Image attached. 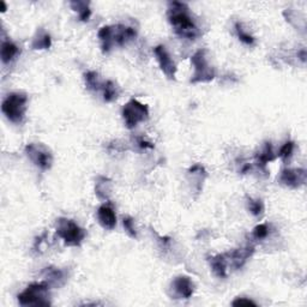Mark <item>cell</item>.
Listing matches in <instances>:
<instances>
[{"instance_id": "f546056e", "label": "cell", "mask_w": 307, "mask_h": 307, "mask_svg": "<svg viewBox=\"0 0 307 307\" xmlns=\"http://www.w3.org/2000/svg\"><path fill=\"white\" fill-rule=\"evenodd\" d=\"M137 143H138L139 148H142V149H154L153 143L145 141V139H143V138H137Z\"/></svg>"}, {"instance_id": "5b68a950", "label": "cell", "mask_w": 307, "mask_h": 307, "mask_svg": "<svg viewBox=\"0 0 307 307\" xmlns=\"http://www.w3.org/2000/svg\"><path fill=\"white\" fill-rule=\"evenodd\" d=\"M191 63L194 68V74L191 78V83H206V82H211L214 80L215 71L206 60L205 50L196 52L191 58Z\"/></svg>"}, {"instance_id": "8992f818", "label": "cell", "mask_w": 307, "mask_h": 307, "mask_svg": "<svg viewBox=\"0 0 307 307\" xmlns=\"http://www.w3.org/2000/svg\"><path fill=\"white\" fill-rule=\"evenodd\" d=\"M123 118L127 129H135L139 123H143L149 118V108L147 105L132 99L124 106Z\"/></svg>"}, {"instance_id": "ffe728a7", "label": "cell", "mask_w": 307, "mask_h": 307, "mask_svg": "<svg viewBox=\"0 0 307 307\" xmlns=\"http://www.w3.org/2000/svg\"><path fill=\"white\" fill-rule=\"evenodd\" d=\"M111 188H112L111 180L107 178H103V176H100L95 186V191L97 196H99V198L108 199L109 193H111Z\"/></svg>"}, {"instance_id": "6da1fadb", "label": "cell", "mask_w": 307, "mask_h": 307, "mask_svg": "<svg viewBox=\"0 0 307 307\" xmlns=\"http://www.w3.org/2000/svg\"><path fill=\"white\" fill-rule=\"evenodd\" d=\"M168 21L175 33L181 38L194 40L200 35L186 4L179 2L169 3Z\"/></svg>"}, {"instance_id": "cb8c5ba5", "label": "cell", "mask_w": 307, "mask_h": 307, "mask_svg": "<svg viewBox=\"0 0 307 307\" xmlns=\"http://www.w3.org/2000/svg\"><path fill=\"white\" fill-rule=\"evenodd\" d=\"M235 32H236V35H238L239 40L241 42H244L245 45H248V46H252L254 44V38L252 35L248 34L247 32H245V29L242 28V24L240 22H236L235 23Z\"/></svg>"}, {"instance_id": "7c38bea8", "label": "cell", "mask_w": 307, "mask_h": 307, "mask_svg": "<svg viewBox=\"0 0 307 307\" xmlns=\"http://www.w3.org/2000/svg\"><path fill=\"white\" fill-rule=\"evenodd\" d=\"M97 218H99L100 224L105 228V229H113L117 226V215L115 211L109 203L101 205L97 210Z\"/></svg>"}, {"instance_id": "9c48e42d", "label": "cell", "mask_w": 307, "mask_h": 307, "mask_svg": "<svg viewBox=\"0 0 307 307\" xmlns=\"http://www.w3.org/2000/svg\"><path fill=\"white\" fill-rule=\"evenodd\" d=\"M306 174H307L306 171L302 168L299 169L285 168L281 172V175H279V182L283 184L284 186L297 188L305 184Z\"/></svg>"}, {"instance_id": "7a4b0ae2", "label": "cell", "mask_w": 307, "mask_h": 307, "mask_svg": "<svg viewBox=\"0 0 307 307\" xmlns=\"http://www.w3.org/2000/svg\"><path fill=\"white\" fill-rule=\"evenodd\" d=\"M50 287L47 281L29 284L18 295V302L22 306H50Z\"/></svg>"}, {"instance_id": "603a6c76", "label": "cell", "mask_w": 307, "mask_h": 307, "mask_svg": "<svg viewBox=\"0 0 307 307\" xmlns=\"http://www.w3.org/2000/svg\"><path fill=\"white\" fill-rule=\"evenodd\" d=\"M70 5H71V8L74 9L75 11L78 12L81 21H83V22H87V21L89 20L90 15H91V10H90V8H89V3H86V2H71V3H70Z\"/></svg>"}, {"instance_id": "f1b7e54d", "label": "cell", "mask_w": 307, "mask_h": 307, "mask_svg": "<svg viewBox=\"0 0 307 307\" xmlns=\"http://www.w3.org/2000/svg\"><path fill=\"white\" fill-rule=\"evenodd\" d=\"M233 306H257V303L251 299H246V297H238L232 302Z\"/></svg>"}, {"instance_id": "30bf717a", "label": "cell", "mask_w": 307, "mask_h": 307, "mask_svg": "<svg viewBox=\"0 0 307 307\" xmlns=\"http://www.w3.org/2000/svg\"><path fill=\"white\" fill-rule=\"evenodd\" d=\"M174 296L178 299H190L193 295L194 284L188 276H178L171 284Z\"/></svg>"}, {"instance_id": "277c9868", "label": "cell", "mask_w": 307, "mask_h": 307, "mask_svg": "<svg viewBox=\"0 0 307 307\" xmlns=\"http://www.w3.org/2000/svg\"><path fill=\"white\" fill-rule=\"evenodd\" d=\"M57 234L68 246H80L86 239V230L70 218H59L57 221Z\"/></svg>"}, {"instance_id": "52a82bcc", "label": "cell", "mask_w": 307, "mask_h": 307, "mask_svg": "<svg viewBox=\"0 0 307 307\" xmlns=\"http://www.w3.org/2000/svg\"><path fill=\"white\" fill-rule=\"evenodd\" d=\"M26 154L28 155L30 161L42 171H48L53 163V156L51 151L42 144H35V143L28 144L26 147Z\"/></svg>"}, {"instance_id": "e0dca14e", "label": "cell", "mask_w": 307, "mask_h": 307, "mask_svg": "<svg viewBox=\"0 0 307 307\" xmlns=\"http://www.w3.org/2000/svg\"><path fill=\"white\" fill-rule=\"evenodd\" d=\"M20 53V50L14 42L11 41H5L2 45V52H0V56H2V60L4 64H9L15 59Z\"/></svg>"}, {"instance_id": "7402d4cb", "label": "cell", "mask_w": 307, "mask_h": 307, "mask_svg": "<svg viewBox=\"0 0 307 307\" xmlns=\"http://www.w3.org/2000/svg\"><path fill=\"white\" fill-rule=\"evenodd\" d=\"M84 82H86L87 89L93 90V91H97V90L102 89L103 83H101L99 74L95 71L87 72V74L84 75Z\"/></svg>"}, {"instance_id": "83f0119b", "label": "cell", "mask_w": 307, "mask_h": 307, "mask_svg": "<svg viewBox=\"0 0 307 307\" xmlns=\"http://www.w3.org/2000/svg\"><path fill=\"white\" fill-rule=\"evenodd\" d=\"M123 224H124V228H125L127 234H129L131 238H137L136 228H135V224H133V220L131 217H129V216L124 217Z\"/></svg>"}, {"instance_id": "ba28073f", "label": "cell", "mask_w": 307, "mask_h": 307, "mask_svg": "<svg viewBox=\"0 0 307 307\" xmlns=\"http://www.w3.org/2000/svg\"><path fill=\"white\" fill-rule=\"evenodd\" d=\"M154 53L156 56L157 62L162 72L167 76L168 80H175V74H176V65L173 62L171 54L168 53V51L166 50L165 46H157L154 48Z\"/></svg>"}, {"instance_id": "d4e9b609", "label": "cell", "mask_w": 307, "mask_h": 307, "mask_svg": "<svg viewBox=\"0 0 307 307\" xmlns=\"http://www.w3.org/2000/svg\"><path fill=\"white\" fill-rule=\"evenodd\" d=\"M248 210L253 216H260L264 211V204L260 199H252L247 198Z\"/></svg>"}, {"instance_id": "484cf974", "label": "cell", "mask_w": 307, "mask_h": 307, "mask_svg": "<svg viewBox=\"0 0 307 307\" xmlns=\"http://www.w3.org/2000/svg\"><path fill=\"white\" fill-rule=\"evenodd\" d=\"M293 151H294V143L288 141V142L284 143L283 147L279 149L278 156L281 157V159L283 160L284 162H287V161L290 160L291 155H293Z\"/></svg>"}, {"instance_id": "d6986e66", "label": "cell", "mask_w": 307, "mask_h": 307, "mask_svg": "<svg viewBox=\"0 0 307 307\" xmlns=\"http://www.w3.org/2000/svg\"><path fill=\"white\" fill-rule=\"evenodd\" d=\"M99 39L101 40V48L103 53H108L113 48L112 42V27L106 26L99 30Z\"/></svg>"}, {"instance_id": "2e32d148", "label": "cell", "mask_w": 307, "mask_h": 307, "mask_svg": "<svg viewBox=\"0 0 307 307\" xmlns=\"http://www.w3.org/2000/svg\"><path fill=\"white\" fill-rule=\"evenodd\" d=\"M45 278L51 285H60L65 282V272L57 267H46Z\"/></svg>"}, {"instance_id": "9a60e30c", "label": "cell", "mask_w": 307, "mask_h": 307, "mask_svg": "<svg viewBox=\"0 0 307 307\" xmlns=\"http://www.w3.org/2000/svg\"><path fill=\"white\" fill-rule=\"evenodd\" d=\"M275 153H273L272 150V145L271 143H265V147L260 153H258L256 155V161H257V165L259 166V168L265 169L266 165L269 162H271V161L275 160Z\"/></svg>"}, {"instance_id": "4316f807", "label": "cell", "mask_w": 307, "mask_h": 307, "mask_svg": "<svg viewBox=\"0 0 307 307\" xmlns=\"http://www.w3.org/2000/svg\"><path fill=\"white\" fill-rule=\"evenodd\" d=\"M267 234H269V227H267V224H265V223L258 224V226L254 227L253 232H252V235H253V238L257 239V240L265 239L267 236Z\"/></svg>"}, {"instance_id": "44dd1931", "label": "cell", "mask_w": 307, "mask_h": 307, "mask_svg": "<svg viewBox=\"0 0 307 307\" xmlns=\"http://www.w3.org/2000/svg\"><path fill=\"white\" fill-rule=\"evenodd\" d=\"M102 93H103V100L106 102H112L119 96V89L115 86L114 82L107 81L106 83H103L102 86Z\"/></svg>"}, {"instance_id": "ac0fdd59", "label": "cell", "mask_w": 307, "mask_h": 307, "mask_svg": "<svg viewBox=\"0 0 307 307\" xmlns=\"http://www.w3.org/2000/svg\"><path fill=\"white\" fill-rule=\"evenodd\" d=\"M52 46V39L50 34L45 32L44 29L39 30L38 34L33 40L32 47L33 50H48Z\"/></svg>"}, {"instance_id": "8fae6325", "label": "cell", "mask_w": 307, "mask_h": 307, "mask_svg": "<svg viewBox=\"0 0 307 307\" xmlns=\"http://www.w3.org/2000/svg\"><path fill=\"white\" fill-rule=\"evenodd\" d=\"M137 32L131 27H126V26H121V24H118V26L112 27V42H113V46H125L129 41H132L133 39H136Z\"/></svg>"}, {"instance_id": "3957f363", "label": "cell", "mask_w": 307, "mask_h": 307, "mask_svg": "<svg viewBox=\"0 0 307 307\" xmlns=\"http://www.w3.org/2000/svg\"><path fill=\"white\" fill-rule=\"evenodd\" d=\"M28 96L22 93H12L3 101L2 111L11 123L22 124L27 113Z\"/></svg>"}, {"instance_id": "5bb4252c", "label": "cell", "mask_w": 307, "mask_h": 307, "mask_svg": "<svg viewBox=\"0 0 307 307\" xmlns=\"http://www.w3.org/2000/svg\"><path fill=\"white\" fill-rule=\"evenodd\" d=\"M210 262L211 269L214 271L215 275L220 278H226L227 277V266H228V260L226 254H217V256L211 257L209 259Z\"/></svg>"}, {"instance_id": "4fadbf2b", "label": "cell", "mask_w": 307, "mask_h": 307, "mask_svg": "<svg viewBox=\"0 0 307 307\" xmlns=\"http://www.w3.org/2000/svg\"><path fill=\"white\" fill-rule=\"evenodd\" d=\"M254 252L253 246H246L244 248H238V250H234L233 252L226 253V257L228 259H230L232 265L235 269H240L244 264L247 262V259L250 258Z\"/></svg>"}]
</instances>
